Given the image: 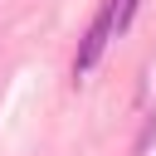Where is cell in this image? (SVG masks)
<instances>
[{
	"label": "cell",
	"mask_w": 156,
	"mask_h": 156,
	"mask_svg": "<svg viewBox=\"0 0 156 156\" xmlns=\"http://www.w3.org/2000/svg\"><path fill=\"white\" fill-rule=\"evenodd\" d=\"M132 15H136V0H117V29H127Z\"/></svg>",
	"instance_id": "obj_2"
},
{
	"label": "cell",
	"mask_w": 156,
	"mask_h": 156,
	"mask_svg": "<svg viewBox=\"0 0 156 156\" xmlns=\"http://www.w3.org/2000/svg\"><path fill=\"white\" fill-rule=\"evenodd\" d=\"M112 29H117V0H102V10H98V20H93V29H88V39H83V49H78V73H88L93 63H98V54L107 49V39H112Z\"/></svg>",
	"instance_id": "obj_1"
}]
</instances>
